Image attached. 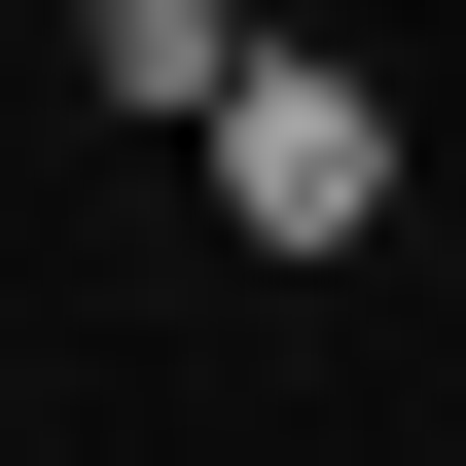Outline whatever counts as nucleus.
Instances as JSON below:
<instances>
[{"label":"nucleus","instance_id":"f257e3e1","mask_svg":"<svg viewBox=\"0 0 466 466\" xmlns=\"http://www.w3.org/2000/svg\"><path fill=\"white\" fill-rule=\"evenodd\" d=\"M216 216H251V251H359V216H395V108L251 36V72H216Z\"/></svg>","mask_w":466,"mask_h":466},{"label":"nucleus","instance_id":"f03ea898","mask_svg":"<svg viewBox=\"0 0 466 466\" xmlns=\"http://www.w3.org/2000/svg\"><path fill=\"white\" fill-rule=\"evenodd\" d=\"M216 72H251V0H72V108H179L216 144Z\"/></svg>","mask_w":466,"mask_h":466}]
</instances>
